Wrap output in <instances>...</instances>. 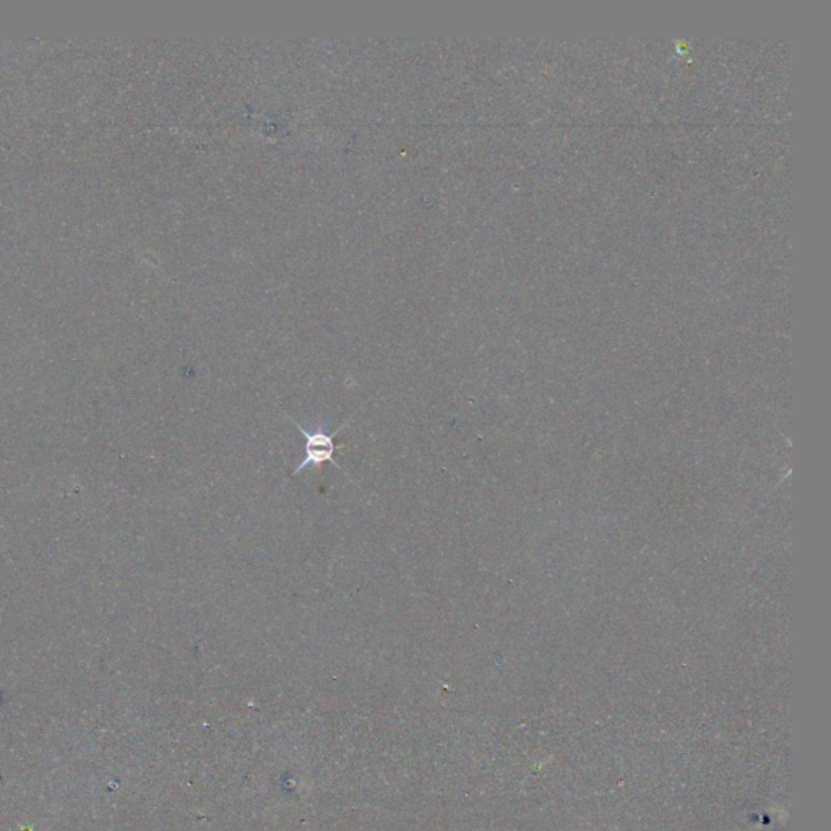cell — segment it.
<instances>
[{
	"instance_id": "obj_1",
	"label": "cell",
	"mask_w": 831,
	"mask_h": 831,
	"mask_svg": "<svg viewBox=\"0 0 831 831\" xmlns=\"http://www.w3.org/2000/svg\"><path fill=\"white\" fill-rule=\"evenodd\" d=\"M292 422L299 429V432H301L302 437H305L306 441L305 458H302L298 468L293 471V476H299V473L308 470V468H319V470H322L323 463H328V461L335 463V461H333V455H335L336 448L338 447H336L333 438H335V435L339 434L343 429L348 427L349 422L339 425L335 432H330L326 422H317L312 427H305V425L299 424V422L295 421L293 418Z\"/></svg>"
}]
</instances>
